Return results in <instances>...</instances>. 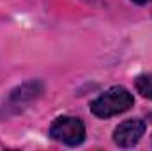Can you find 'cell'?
Masks as SVG:
<instances>
[{
    "mask_svg": "<svg viewBox=\"0 0 152 151\" xmlns=\"http://www.w3.org/2000/svg\"><path fill=\"white\" fill-rule=\"evenodd\" d=\"M133 105H134L133 94L122 85H113L90 103V110L94 115H97L101 119H108L117 114L129 110Z\"/></svg>",
    "mask_w": 152,
    "mask_h": 151,
    "instance_id": "obj_1",
    "label": "cell"
},
{
    "mask_svg": "<svg viewBox=\"0 0 152 151\" xmlns=\"http://www.w3.org/2000/svg\"><path fill=\"white\" fill-rule=\"evenodd\" d=\"M136 85V91L147 98V100H152V73H147V75H140L134 82Z\"/></svg>",
    "mask_w": 152,
    "mask_h": 151,
    "instance_id": "obj_5",
    "label": "cell"
},
{
    "mask_svg": "<svg viewBox=\"0 0 152 151\" xmlns=\"http://www.w3.org/2000/svg\"><path fill=\"white\" fill-rule=\"evenodd\" d=\"M41 91H42V85L39 82H28V84H23L20 89H16L11 98L14 101H30V100H34L37 96Z\"/></svg>",
    "mask_w": 152,
    "mask_h": 151,
    "instance_id": "obj_4",
    "label": "cell"
},
{
    "mask_svg": "<svg viewBox=\"0 0 152 151\" xmlns=\"http://www.w3.org/2000/svg\"><path fill=\"white\" fill-rule=\"evenodd\" d=\"M50 137L67 146H80L85 141V124L78 117L62 115L53 121L50 128Z\"/></svg>",
    "mask_w": 152,
    "mask_h": 151,
    "instance_id": "obj_2",
    "label": "cell"
},
{
    "mask_svg": "<svg viewBox=\"0 0 152 151\" xmlns=\"http://www.w3.org/2000/svg\"><path fill=\"white\" fill-rule=\"evenodd\" d=\"M147 124L142 119H127L118 124L113 132V141L120 148H133L143 137Z\"/></svg>",
    "mask_w": 152,
    "mask_h": 151,
    "instance_id": "obj_3",
    "label": "cell"
},
{
    "mask_svg": "<svg viewBox=\"0 0 152 151\" xmlns=\"http://www.w3.org/2000/svg\"><path fill=\"white\" fill-rule=\"evenodd\" d=\"M134 4H138V5H145V4H151L152 0H133Z\"/></svg>",
    "mask_w": 152,
    "mask_h": 151,
    "instance_id": "obj_6",
    "label": "cell"
}]
</instances>
